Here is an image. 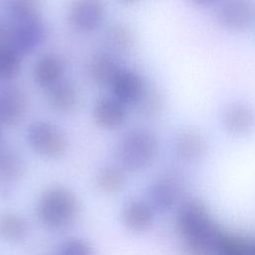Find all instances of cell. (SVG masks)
Returning a JSON list of instances; mask_svg holds the SVG:
<instances>
[{"label":"cell","mask_w":255,"mask_h":255,"mask_svg":"<svg viewBox=\"0 0 255 255\" xmlns=\"http://www.w3.org/2000/svg\"><path fill=\"white\" fill-rule=\"evenodd\" d=\"M48 31L42 21L18 24L13 27L10 46L21 56L32 53L47 38Z\"/></svg>","instance_id":"8"},{"label":"cell","mask_w":255,"mask_h":255,"mask_svg":"<svg viewBox=\"0 0 255 255\" xmlns=\"http://www.w3.org/2000/svg\"><path fill=\"white\" fill-rule=\"evenodd\" d=\"M217 255H251V243L241 236L223 233L216 251Z\"/></svg>","instance_id":"23"},{"label":"cell","mask_w":255,"mask_h":255,"mask_svg":"<svg viewBox=\"0 0 255 255\" xmlns=\"http://www.w3.org/2000/svg\"><path fill=\"white\" fill-rule=\"evenodd\" d=\"M104 15L105 3L103 0H74L69 18L75 29L88 33L98 28Z\"/></svg>","instance_id":"6"},{"label":"cell","mask_w":255,"mask_h":255,"mask_svg":"<svg viewBox=\"0 0 255 255\" xmlns=\"http://www.w3.org/2000/svg\"><path fill=\"white\" fill-rule=\"evenodd\" d=\"M64 65L59 57L48 54L40 57L34 65L35 82L42 88L49 89L62 81Z\"/></svg>","instance_id":"16"},{"label":"cell","mask_w":255,"mask_h":255,"mask_svg":"<svg viewBox=\"0 0 255 255\" xmlns=\"http://www.w3.org/2000/svg\"><path fill=\"white\" fill-rule=\"evenodd\" d=\"M55 255H94V249L87 240L70 237L61 243Z\"/></svg>","instance_id":"25"},{"label":"cell","mask_w":255,"mask_h":255,"mask_svg":"<svg viewBox=\"0 0 255 255\" xmlns=\"http://www.w3.org/2000/svg\"><path fill=\"white\" fill-rule=\"evenodd\" d=\"M25 172V161L11 147H0V192L9 191V184L17 182Z\"/></svg>","instance_id":"14"},{"label":"cell","mask_w":255,"mask_h":255,"mask_svg":"<svg viewBox=\"0 0 255 255\" xmlns=\"http://www.w3.org/2000/svg\"><path fill=\"white\" fill-rule=\"evenodd\" d=\"M93 117L98 126L106 129L121 128L127 119L126 105L115 97L100 98L94 105Z\"/></svg>","instance_id":"12"},{"label":"cell","mask_w":255,"mask_h":255,"mask_svg":"<svg viewBox=\"0 0 255 255\" xmlns=\"http://www.w3.org/2000/svg\"><path fill=\"white\" fill-rule=\"evenodd\" d=\"M251 255H255V241L251 243Z\"/></svg>","instance_id":"29"},{"label":"cell","mask_w":255,"mask_h":255,"mask_svg":"<svg viewBox=\"0 0 255 255\" xmlns=\"http://www.w3.org/2000/svg\"><path fill=\"white\" fill-rule=\"evenodd\" d=\"M116 153L121 168L128 172H138L155 160L158 140L149 129L133 128L122 136Z\"/></svg>","instance_id":"2"},{"label":"cell","mask_w":255,"mask_h":255,"mask_svg":"<svg viewBox=\"0 0 255 255\" xmlns=\"http://www.w3.org/2000/svg\"><path fill=\"white\" fill-rule=\"evenodd\" d=\"M223 126L234 136L246 135L255 127V112L246 104H232L224 111Z\"/></svg>","instance_id":"13"},{"label":"cell","mask_w":255,"mask_h":255,"mask_svg":"<svg viewBox=\"0 0 255 255\" xmlns=\"http://www.w3.org/2000/svg\"><path fill=\"white\" fill-rule=\"evenodd\" d=\"M30 147L47 158H59L67 149V140L62 130L54 124L44 121L32 123L26 130Z\"/></svg>","instance_id":"3"},{"label":"cell","mask_w":255,"mask_h":255,"mask_svg":"<svg viewBox=\"0 0 255 255\" xmlns=\"http://www.w3.org/2000/svg\"><path fill=\"white\" fill-rule=\"evenodd\" d=\"M29 231L27 220L19 213L4 211L0 213V239L9 243L23 241Z\"/></svg>","instance_id":"18"},{"label":"cell","mask_w":255,"mask_h":255,"mask_svg":"<svg viewBox=\"0 0 255 255\" xmlns=\"http://www.w3.org/2000/svg\"><path fill=\"white\" fill-rule=\"evenodd\" d=\"M43 255H55V253H53V254H43Z\"/></svg>","instance_id":"31"},{"label":"cell","mask_w":255,"mask_h":255,"mask_svg":"<svg viewBox=\"0 0 255 255\" xmlns=\"http://www.w3.org/2000/svg\"><path fill=\"white\" fill-rule=\"evenodd\" d=\"M13 27L0 20V46H10Z\"/></svg>","instance_id":"27"},{"label":"cell","mask_w":255,"mask_h":255,"mask_svg":"<svg viewBox=\"0 0 255 255\" xmlns=\"http://www.w3.org/2000/svg\"><path fill=\"white\" fill-rule=\"evenodd\" d=\"M80 202L73 190L64 185H52L45 189L37 202L40 222L51 230H64L77 220Z\"/></svg>","instance_id":"1"},{"label":"cell","mask_w":255,"mask_h":255,"mask_svg":"<svg viewBox=\"0 0 255 255\" xmlns=\"http://www.w3.org/2000/svg\"><path fill=\"white\" fill-rule=\"evenodd\" d=\"M8 11L17 25L41 20L42 8L38 0H10Z\"/></svg>","instance_id":"21"},{"label":"cell","mask_w":255,"mask_h":255,"mask_svg":"<svg viewBox=\"0 0 255 255\" xmlns=\"http://www.w3.org/2000/svg\"><path fill=\"white\" fill-rule=\"evenodd\" d=\"M176 228L183 241L195 238L215 225L206 205L190 198L180 204L176 212Z\"/></svg>","instance_id":"4"},{"label":"cell","mask_w":255,"mask_h":255,"mask_svg":"<svg viewBox=\"0 0 255 255\" xmlns=\"http://www.w3.org/2000/svg\"><path fill=\"white\" fill-rule=\"evenodd\" d=\"M142 78L133 71L122 69L111 85L114 97L124 105L137 104L145 91Z\"/></svg>","instance_id":"11"},{"label":"cell","mask_w":255,"mask_h":255,"mask_svg":"<svg viewBox=\"0 0 255 255\" xmlns=\"http://www.w3.org/2000/svg\"><path fill=\"white\" fill-rule=\"evenodd\" d=\"M181 187L182 182L178 175L166 173L150 184L148 188V202L153 209L159 211L168 210L176 203Z\"/></svg>","instance_id":"7"},{"label":"cell","mask_w":255,"mask_h":255,"mask_svg":"<svg viewBox=\"0 0 255 255\" xmlns=\"http://www.w3.org/2000/svg\"><path fill=\"white\" fill-rule=\"evenodd\" d=\"M123 68L110 55L98 54L96 55L90 65V76L94 83L98 86H110L114 82L117 75Z\"/></svg>","instance_id":"19"},{"label":"cell","mask_w":255,"mask_h":255,"mask_svg":"<svg viewBox=\"0 0 255 255\" xmlns=\"http://www.w3.org/2000/svg\"><path fill=\"white\" fill-rule=\"evenodd\" d=\"M125 170L120 166L109 165L100 169L96 176V185L105 194L120 193L126 185Z\"/></svg>","instance_id":"20"},{"label":"cell","mask_w":255,"mask_h":255,"mask_svg":"<svg viewBox=\"0 0 255 255\" xmlns=\"http://www.w3.org/2000/svg\"><path fill=\"white\" fill-rule=\"evenodd\" d=\"M0 139H1V130H0Z\"/></svg>","instance_id":"32"},{"label":"cell","mask_w":255,"mask_h":255,"mask_svg":"<svg viewBox=\"0 0 255 255\" xmlns=\"http://www.w3.org/2000/svg\"><path fill=\"white\" fill-rule=\"evenodd\" d=\"M47 101L52 110L58 113H69L78 105V92L71 83L62 80L48 89Z\"/></svg>","instance_id":"17"},{"label":"cell","mask_w":255,"mask_h":255,"mask_svg":"<svg viewBox=\"0 0 255 255\" xmlns=\"http://www.w3.org/2000/svg\"><path fill=\"white\" fill-rule=\"evenodd\" d=\"M120 1H122V2H124V3L130 4V3H134V2H135V1H137V0H120Z\"/></svg>","instance_id":"30"},{"label":"cell","mask_w":255,"mask_h":255,"mask_svg":"<svg viewBox=\"0 0 255 255\" xmlns=\"http://www.w3.org/2000/svg\"><path fill=\"white\" fill-rule=\"evenodd\" d=\"M139 113L144 117H154L163 108V98L161 94L153 88H145L143 95L136 104Z\"/></svg>","instance_id":"24"},{"label":"cell","mask_w":255,"mask_h":255,"mask_svg":"<svg viewBox=\"0 0 255 255\" xmlns=\"http://www.w3.org/2000/svg\"><path fill=\"white\" fill-rule=\"evenodd\" d=\"M27 111V98L15 86L0 88V125L15 126L23 120Z\"/></svg>","instance_id":"9"},{"label":"cell","mask_w":255,"mask_h":255,"mask_svg":"<svg viewBox=\"0 0 255 255\" xmlns=\"http://www.w3.org/2000/svg\"><path fill=\"white\" fill-rule=\"evenodd\" d=\"M189 1L196 5H199V6H207V5L213 4L217 0H189Z\"/></svg>","instance_id":"28"},{"label":"cell","mask_w":255,"mask_h":255,"mask_svg":"<svg viewBox=\"0 0 255 255\" xmlns=\"http://www.w3.org/2000/svg\"><path fill=\"white\" fill-rule=\"evenodd\" d=\"M21 55L11 46H0V81H10L21 70Z\"/></svg>","instance_id":"22"},{"label":"cell","mask_w":255,"mask_h":255,"mask_svg":"<svg viewBox=\"0 0 255 255\" xmlns=\"http://www.w3.org/2000/svg\"><path fill=\"white\" fill-rule=\"evenodd\" d=\"M217 18L227 29L244 30L255 19V2L254 0H220Z\"/></svg>","instance_id":"5"},{"label":"cell","mask_w":255,"mask_h":255,"mask_svg":"<svg viewBox=\"0 0 255 255\" xmlns=\"http://www.w3.org/2000/svg\"><path fill=\"white\" fill-rule=\"evenodd\" d=\"M107 38L112 46L120 50L128 48L132 42V35L130 31L122 24L112 26L108 31Z\"/></svg>","instance_id":"26"},{"label":"cell","mask_w":255,"mask_h":255,"mask_svg":"<svg viewBox=\"0 0 255 255\" xmlns=\"http://www.w3.org/2000/svg\"><path fill=\"white\" fill-rule=\"evenodd\" d=\"M175 150L183 160L194 162L205 156L207 142L200 132L193 129H184L176 136Z\"/></svg>","instance_id":"15"},{"label":"cell","mask_w":255,"mask_h":255,"mask_svg":"<svg viewBox=\"0 0 255 255\" xmlns=\"http://www.w3.org/2000/svg\"><path fill=\"white\" fill-rule=\"evenodd\" d=\"M154 219V209L147 201L131 200L123 206L121 220L125 228L135 234L147 231Z\"/></svg>","instance_id":"10"}]
</instances>
